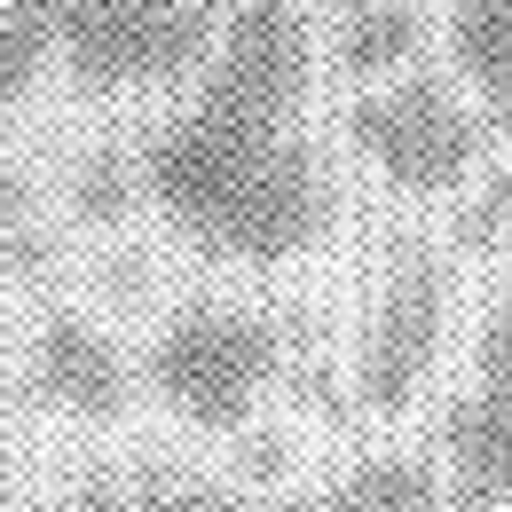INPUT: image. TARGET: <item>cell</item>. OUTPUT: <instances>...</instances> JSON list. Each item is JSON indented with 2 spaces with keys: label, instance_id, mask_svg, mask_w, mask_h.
<instances>
[{
  "label": "cell",
  "instance_id": "12",
  "mask_svg": "<svg viewBox=\"0 0 512 512\" xmlns=\"http://www.w3.org/2000/svg\"><path fill=\"white\" fill-rule=\"evenodd\" d=\"M134 205H142L134 150H111V142H95V150L71 166V221H79V229H119Z\"/></svg>",
  "mask_w": 512,
  "mask_h": 512
},
{
  "label": "cell",
  "instance_id": "10",
  "mask_svg": "<svg viewBox=\"0 0 512 512\" xmlns=\"http://www.w3.org/2000/svg\"><path fill=\"white\" fill-rule=\"evenodd\" d=\"M426 48L410 0H331V64L339 79H394Z\"/></svg>",
  "mask_w": 512,
  "mask_h": 512
},
{
  "label": "cell",
  "instance_id": "8",
  "mask_svg": "<svg viewBox=\"0 0 512 512\" xmlns=\"http://www.w3.org/2000/svg\"><path fill=\"white\" fill-rule=\"evenodd\" d=\"M434 442H442V497L457 512H512V410L497 402H473L457 394L442 418H434Z\"/></svg>",
  "mask_w": 512,
  "mask_h": 512
},
{
  "label": "cell",
  "instance_id": "5",
  "mask_svg": "<svg viewBox=\"0 0 512 512\" xmlns=\"http://www.w3.org/2000/svg\"><path fill=\"white\" fill-rule=\"evenodd\" d=\"M119 489H127V512H434L442 505V465L410 457V449H379V457H355L347 473H331L323 489L253 497V489L213 481L197 465L142 457L134 473H119Z\"/></svg>",
  "mask_w": 512,
  "mask_h": 512
},
{
  "label": "cell",
  "instance_id": "7",
  "mask_svg": "<svg viewBox=\"0 0 512 512\" xmlns=\"http://www.w3.org/2000/svg\"><path fill=\"white\" fill-rule=\"evenodd\" d=\"M24 386L48 410L79 418V426H111V418H127V402H134V371H127V355H119V339L95 331L87 316L40 323V339L24 355Z\"/></svg>",
  "mask_w": 512,
  "mask_h": 512
},
{
  "label": "cell",
  "instance_id": "14",
  "mask_svg": "<svg viewBox=\"0 0 512 512\" xmlns=\"http://www.w3.org/2000/svg\"><path fill=\"white\" fill-rule=\"evenodd\" d=\"M505 237H512V166H505V174H489L481 190L457 205V229H449V245H457V253H473V260H489Z\"/></svg>",
  "mask_w": 512,
  "mask_h": 512
},
{
  "label": "cell",
  "instance_id": "6",
  "mask_svg": "<svg viewBox=\"0 0 512 512\" xmlns=\"http://www.w3.org/2000/svg\"><path fill=\"white\" fill-rule=\"evenodd\" d=\"M442 331H449V260L434 245H394L379 308H371V331L355 347V394H363V410L402 418L410 394L434 379Z\"/></svg>",
  "mask_w": 512,
  "mask_h": 512
},
{
  "label": "cell",
  "instance_id": "2",
  "mask_svg": "<svg viewBox=\"0 0 512 512\" xmlns=\"http://www.w3.org/2000/svg\"><path fill=\"white\" fill-rule=\"evenodd\" d=\"M284 363H292V331L229 300H190L150 339V386L197 434H245V418Z\"/></svg>",
  "mask_w": 512,
  "mask_h": 512
},
{
  "label": "cell",
  "instance_id": "13",
  "mask_svg": "<svg viewBox=\"0 0 512 512\" xmlns=\"http://www.w3.org/2000/svg\"><path fill=\"white\" fill-rule=\"evenodd\" d=\"M0 268L16 284H48V268H56V237L32 213V182L8 166H0Z\"/></svg>",
  "mask_w": 512,
  "mask_h": 512
},
{
  "label": "cell",
  "instance_id": "1",
  "mask_svg": "<svg viewBox=\"0 0 512 512\" xmlns=\"http://www.w3.org/2000/svg\"><path fill=\"white\" fill-rule=\"evenodd\" d=\"M316 71V0H229L197 95L134 150L142 197L205 260L284 268L339 221L331 158L300 134Z\"/></svg>",
  "mask_w": 512,
  "mask_h": 512
},
{
  "label": "cell",
  "instance_id": "4",
  "mask_svg": "<svg viewBox=\"0 0 512 512\" xmlns=\"http://www.w3.org/2000/svg\"><path fill=\"white\" fill-rule=\"evenodd\" d=\"M347 142L379 166L402 197H449L481 174V150H489V127L481 111L434 79V71H410V79H386V87H363L347 103Z\"/></svg>",
  "mask_w": 512,
  "mask_h": 512
},
{
  "label": "cell",
  "instance_id": "3",
  "mask_svg": "<svg viewBox=\"0 0 512 512\" xmlns=\"http://www.w3.org/2000/svg\"><path fill=\"white\" fill-rule=\"evenodd\" d=\"M229 0H56V56L87 95L174 87L213 56Z\"/></svg>",
  "mask_w": 512,
  "mask_h": 512
},
{
  "label": "cell",
  "instance_id": "9",
  "mask_svg": "<svg viewBox=\"0 0 512 512\" xmlns=\"http://www.w3.org/2000/svg\"><path fill=\"white\" fill-rule=\"evenodd\" d=\"M449 56L481 95V127L512 142V0H449Z\"/></svg>",
  "mask_w": 512,
  "mask_h": 512
},
{
  "label": "cell",
  "instance_id": "15",
  "mask_svg": "<svg viewBox=\"0 0 512 512\" xmlns=\"http://www.w3.org/2000/svg\"><path fill=\"white\" fill-rule=\"evenodd\" d=\"M473 402H497L512 410V276L505 292L489 300V323H481V347H473V386H465Z\"/></svg>",
  "mask_w": 512,
  "mask_h": 512
},
{
  "label": "cell",
  "instance_id": "16",
  "mask_svg": "<svg viewBox=\"0 0 512 512\" xmlns=\"http://www.w3.org/2000/svg\"><path fill=\"white\" fill-rule=\"evenodd\" d=\"M56 512H127V489H119V473H111V465H87Z\"/></svg>",
  "mask_w": 512,
  "mask_h": 512
},
{
  "label": "cell",
  "instance_id": "11",
  "mask_svg": "<svg viewBox=\"0 0 512 512\" xmlns=\"http://www.w3.org/2000/svg\"><path fill=\"white\" fill-rule=\"evenodd\" d=\"M48 56H56V0H0V119L32 95Z\"/></svg>",
  "mask_w": 512,
  "mask_h": 512
}]
</instances>
